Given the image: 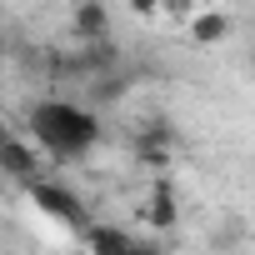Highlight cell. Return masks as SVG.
I'll return each mask as SVG.
<instances>
[{
  "label": "cell",
  "instance_id": "15",
  "mask_svg": "<svg viewBox=\"0 0 255 255\" xmlns=\"http://www.w3.org/2000/svg\"><path fill=\"white\" fill-rule=\"evenodd\" d=\"M10 135H15V130H10V125H5V120H0V145H5V140H10Z\"/></svg>",
  "mask_w": 255,
  "mask_h": 255
},
{
  "label": "cell",
  "instance_id": "9",
  "mask_svg": "<svg viewBox=\"0 0 255 255\" xmlns=\"http://www.w3.org/2000/svg\"><path fill=\"white\" fill-rule=\"evenodd\" d=\"M230 30H235V20H230L225 10H200V15L190 20V40H195V45H225Z\"/></svg>",
  "mask_w": 255,
  "mask_h": 255
},
{
  "label": "cell",
  "instance_id": "8",
  "mask_svg": "<svg viewBox=\"0 0 255 255\" xmlns=\"http://www.w3.org/2000/svg\"><path fill=\"white\" fill-rule=\"evenodd\" d=\"M75 60H80V75L90 80V75H110V70H120V45L105 35V40H80V50H75Z\"/></svg>",
  "mask_w": 255,
  "mask_h": 255
},
{
  "label": "cell",
  "instance_id": "17",
  "mask_svg": "<svg viewBox=\"0 0 255 255\" xmlns=\"http://www.w3.org/2000/svg\"><path fill=\"white\" fill-rule=\"evenodd\" d=\"M0 55H5V50H0Z\"/></svg>",
  "mask_w": 255,
  "mask_h": 255
},
{
  "label": "cell",
  "instance_id": "2",
  "mask_svg": "<svg viewBox=\"0 0 255 255\" xmlns=\"http://www.w3.org/2000/svg\"><path fill=\"white\" fill-rule=\"evenodd\" d=\"M25 195L35 200V210H40V215H50V220H55V225H65V230H85V225H90L85 200H80L65 180H30V185H25Z\"/></svg>",
  "mask_w": 255,
  "mask_h": 255
},
{
  "label": "cell",
  "instance_id": "12",
  "mask_svg": "<svg viewBox=\"0 0 255 255\" xmlns=\"http://www.w3.org/2000/svg\"><path fill=\"white\" fill-rule=\"evenodd\" d=\"M155 10H165L170 20H185V15H190V0H160Z\"/></svg>",
  "mask_w": 255,
  "mask_h": 255
},
{
  "label": "cell",
  "instance_id": "1",
  "mask_svg": "<svg viewBox=\"0 0 255 255\" xmlns=\"http://www.w3.org/2000/svg\"><path fill=\"white\" fill-rule=\"evenodd\" d=\"M30 140H35V150H50L55 160H80L90 145H100V120H95V110L50 95V100L30 105Z\"/></svg>",
  "mask_w": 255,
  "mask_h": 255
},
{
  "label": "cell",
  "instance_id": "10",
  "mask_svg": "<svg viewBox=\"0 0 255 255\" xmlns=\"http://www.w3.org/2000/svg\"><path fill=\"white\" fill-rule=\"evenodd\" d=\"M130 95V70H110V75H90V100L95 105H115Z\"/></svg>",
  "mask_w": 255,
  "mask_h": 255
},
{
  "label": "cell",
  "instance_id": "11",
  "mask_svg": "<svg viewBox=\"0 0 255 255\" xmlns=\"http://www.w3.org/2000/svg\"><path fill=\"white\" fill-rule=\"evenodd\" d=\"M45 75H50V80H85L75 50H50V55H45Z\"/></svg>",
  "mask_w": 255,
  "mask_h": 255
},
{
  "label": "cell",
  "instance_id": "6",
  "mask_svg": "<svg viewBox=\"0 0 255 255\" xmlns=\"http://www.w3.org/2000/svg\"><path fill=\"white\" fill-rule=\"evenodd\" d=\"M70 30H75V40H105V35L115 30L110 5H105V0H75V10H70Z\"/></svg>",
  "mask_w": 255,
  "mask_h": 255
},
{
  "label": "cell",
  "instance_id": "5",
  "mask_svg": "<svg viewBox=\"0 0 255 255\" xmlns=\"http://www.w3.org/2000/svg\"><path fill=\"white\" fill-rule=\"evenodd\" d=\"M0 175H5V185L25 190L30 180H40V150L25 145L20 135H10L5 145H0Z\"/></svg>",
  "mask_w": 255,
  "mask_h": 255
},
{
  "label": "cell",
  "instance_id": "16",
  "mask_svg": "<svg viewBox=\"0 0 255 255\" xmlns=\"http://www.w3.org/2000/svg\"><path fill=\"white\" fill-rule=\"evenodd\" d=\"M0 195H5V175H0Z\"/></svg>",
  "mask_w": 255,
  "mask_h": 255
},
{
  "label": "cell",
  "instance_id": "4",
  "mask_svg": "<svg viewBox=\"0 0 255 255\" xmlns=\"http://www.w3.org/2000/svg\"><path fill=\"white\" fill-rule=\"evenodd\" d=\"M135 215L150 225V230H160V235H170L175 225H180V200H175V185L160 175L155 185H150V195L135 205Z\"/></svg>",
  "mask_w": 255,
  "mask_h": 255
},
{
  "label": "cell",
  "instance_id": "14",
  "mask_svg": "<svg viewBox=\"0 0 255 255\" xmlns=\"http://www.w3.org/2000/svg\"><path fill=\"white\" fill-rule=\"evenodd\" d=\"M155 5H160V0H130V10H135V15H160Z\"/></svg>",
  "mask_w": 255,
  "mask_h": 255
},
{
  "label": "cell",
  "instance_id": "7",
  "mask_svg": "<svg viewBox=\"0 0 255 255\" xmlns=\"http://www.w3.org/2000/svg\"><path fill=\"white\" fill-rule=\"evenodd\" d=\"M80 240H85V255H130V230L125 225H110V220H90L85 230H80Z\"/></svg>",
  "mask_w": 255,
  "mask_h": 255
},
{
  "label": "cell",
  "instance_id": "3",
  "mask_svg": "<svg viewBox=\"0 0 255 255\" xmlns=\"http://www.w3.org/2000/svg\"><path fill=\"white\" fill-rule=\"evenodd\" d=\"M175 145H180V135L170 125H145V130L130 135V155L140 165H150V170H170L175 165Z\"/></svg>",
  "mask_w": 255,
  "mask_h": 255
},
{
  "label": "cell",
  "instance_id": "13",
  "mask_svg": "<svg viewBox=\"0 0 255 255\" xmlns=\"http://www.w3.org/2000/svg\"><path fill=\"white\" fill-rule=\"evenodd\" d=\"M130 255H165V245H155V240H130Z\"/></svg>",
  "mask_w": 255,
  "mask_h": 255
}]
</instances>
